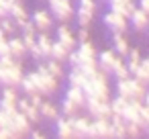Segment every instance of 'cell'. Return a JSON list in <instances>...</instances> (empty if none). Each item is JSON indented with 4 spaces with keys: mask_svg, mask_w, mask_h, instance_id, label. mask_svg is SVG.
<instances>
[{
    "mask_svg": "<svg viewBox=\"0 0 149 139\" xmlns=\"http://www.w3.org/2000/svg\"><path fill=\"white\" fill-rule=\"evenodd\" d=\"M106 2H108V10L118 13V15H123L125 19H129V17L133 15V10L137 8L135 0H106Z\"/></svg>",
    "mask_w": 149,
    "mask_h": 139,
    "instance_id": "cell-14",
    "label": "cell"
},
{
    "mask_svg": "<svg viewBox=\"0 0 149 139\" xmlns=\"http://www.w3.org/2000/svg\"><path fill=\"white\" fill-rule=\"evenodd\" d=\"M139 112H141V119H143V123H145V125H149V106H147L145 102H141V108H139Z\"/></svg>",
    "mask_w": 149,
    "mask_h": 139,
    "instance_id": "cell-44",
    "label": "cell"
},
{
    "mask_svg": "<svg viewBox=\"0 0 149 139\" xmlns=\"http://www.w3.org/2000/svg\"><path fill=\"white\" fill-rule=\"evenodd\" d=\"M55 135L57 139H72V125L68 117H57L55 119Z\"/></svg>",
    "mask_w": 149,
    "mask_h": 139,
    "instance_id": "cell-21",
    "label": "cell"
},
{
    "mask_svg": "<svg viewBox=\"0 0 149 139\" xmlns=\"http://www.w3.org/2000/svg\"><path fill=\"white\" fill-rule=\"evenodd\" d=\"M147 94V86L137 82L133 76L127 78V80H116V96H123L127 100H141L145 98Z\"/></svg>",
    "mask_w": 149,
    "mask_h": 139,
    "instance_id": "cell-4",
    "label": "cell"
},
{
    "mask_svg": "<svg viewBox=\"0 0 149 139\" xmlns=\"http://www.w3.org/2000/svg\"><path fill=\"white\" fill-rule=\"evenodd\" d=\"M4 55H10L8 53V39L6 37L0 39V57H4Z\"/></svg>",
    "mask_w": 149,
    "mask_h": 139,
    "instance_id": "cell-45",
    "label": "cell"
},
{
    "mask_svg": "<svg viewBox=\"0 0 149 139\" xmlns=\"http://www.w3.org/2000/svg\"><path fill=\"white\" fill-rule=\"evenodd\" d=\"M112 47H114V53H116V55H120L123 59L127 57V53H129L131 45H129V41H127L125 33H112Z\"/></svg>",
    "mask_w": 149,
    "mask_h": 139,
    "instance_id": "cell-20",
    "label": "cell"
},
{
    "mask_svg": "<svg viewBox=\"0 0 149 139\" xmlns=\"http://www.w3.org/2000/svg\"><path fill=\"white\" fill-rule=\"evenodd\" d=\"M10 119H13L10 112H6V110L0 108V125H2V129H6V127L10 125Z\"/></svg>",
    "mask_w": 149,
    "mask_h": 139,
    "instance_id": "cell-42",
    "label": "cell"
},
{
    "mask_svg": "<svg viewBox=\"0 0 149 139\" xmlns=\"http://www.w3.org/2000/svg\"><path fill=\"white\" fill-rule=\"evenodd\" d=\"M0 68H2V74H0V84L2 86H13V88H19L21 80H23V66L19 59L10 57V55H4L0 57Z\"/></svg>",
    "mask_w": 149,
    "mask_h": 139,
    "instance_id": "cell-2",
    "label": "cell"
},
{
    "mask_svg": "<svg viewBox=\"0 0 149 139\" xmlns=\"http://www.w3.org/2000/svg\"><path fill=\"white\" fill-rule=\"evenodd\" d=\"M145 133H147V135H149V125H147V129H145Z\"/></svg>",
    "mask_w": 149,
    "mask_h": 139,
    "instance_id": "cell-51",
    "label": "cell"
},
{
    "mask_svg": "<svg viewBox=\"0 0 149 139\" xmlns=\"http://www.w3.org/2000/svg\"><path fill=\"white\" fill-rule=\"evenodd\" d=\"M68 64H70V68H74V66H80L82 64V57H80V53L76 51V49H72L70 51V55H68V59H65Z\"/></svg>",
    "mask_w": 149,
    "mask_h": 139,
    "instance_id": "cell-39",
    "label": "cell"
},
{
    "mask_svg": "<svg viewBox=\"0 0 149 139\" xmlns=\"http://www.w3.org/2000/svg\"><path fill=\"white\" fill-rule=\"evenodd\" d=\"M47 4H49V13L55 21L59 23H70L74 17H76V6L72 0H47Z\"/></svg>",
    "mask_w": 149,
    "mask_h": 139,
    "instance_id": "cell-5",
    "label": "cell"
},
{
    "mask_svg": "<svg viewBox=\"0 0 149 139\" xmlns=\"http://www.w3.org/2000/svg\"><path fill=\"white\" fill-rule=\"evenodd\" d=\"M31 125H33V123H31L23 112H19V110H17V112L13 115L10 125L6 127V131H8V133H15V135H19V137H25V135H29V133L33 131V129H31Z\"/></svg>",
    "mask_w": 149,
    "mask_h": 139,
    "instance_id": "cell-8",
    "label": "cell"
},
{
    "mask_svg": "<svg viewBox=\"0 0 149 139\" xmlns=\"http://www.w3.org/2000/svg\"><path fill=\"white\" fill-rule=\"evenodd\" d=\"M137 8H141V10H143L145 15H149V0H139Z\"/></svg>",
    "mask_w": 149,
    "mask_h": 139,
    "instance_id": "cell-46",
    "label": "cell"
},
{
    "mask_svg": "<svg viewBox=\"0 0 149 139\" xmlns=\"http://www.w3.org/2000/svg\"><path fill=\"white\" fill-rule=\"evenodd\" d=\"M110 110H112V115H118V117H123V112H125V108H127V104H129V100L127 98H123V96H114V98H110Z\"/></svg>",
    "mask_w": 149,
    "mask_h": 139,
    "instance_id": "cell-32",
    "label": "cell"
},
{
    "mask_svg": "<svg viewBox=\"0 0 149 139\" xmlns=\"http://www.w3.org/2000/svg\"><path fill=\"white\" fill-rule=\"evenodd\" d=\"M92 119L88 117H72L70 125H72V139H88V125Z\"/></svg>",
    "mask_w": 149,
    "mask_h": 139,
    "instance_id": "cell-10",
    "label": "cell"
},
{
    "mask_svg": "<svg viewBox=\"0 0 149 139\" xmlns=\"http://www.w3.org/2000/svg\"><path fill=\"white\" fill-rule=\"evenodd\" d=\"M2 37H6V35H4V33H2V29H0V39H2Z\"/></svg>",
    "mask_w": 149,
    "mask_h": 139,
    "instance_id": "cell-50",
    "label": "cell"
},
{
    "mask_svg": "<svg viewBox=\"0 0 149 139\" xmlns=\"http://www.w3.org/2000/svg\"><path fill=\"white\" fill-rule=\"evenodd\" d=\"M82 90L86 98H96L100 102H110V86H108V76L104 72H94L92 76L86 78L82 84Z\"/></svg>",
    "mask_w": 149,
    "mask_h": 139,
    "instance_id": "cell-1",
    "label": "cell"
},
{
    "mask_svg": "<svg viewBox=\"0 0 149 139\" xmlns=\"http://www.w3.org/2000/svg\"><path fill=\"white\" fill-rule=\"evenodd\" d=\"M78 6H80V8H86V10H90V13L96 15V0H78Z\"/></svg>",
    "mask_w": 149,
    "mask_h": 139,
    "instance_id": "cell-40",
    "label": "cell"
},
{
    "mask_svg": "<svg viewBox=\"0 0 149 139\" xmlns=\"http://www.w3.org/2000/svg\"><path fill=\"white\" fill-rule=\"evenodd\" d=\"M80 68L84 70L86 76H92L94 72H98V61H96V59H82Z\"/></svg>",
    "mask_w": 149,
    "mask_h": 139,
    "instance_id": "cell-36",
    "label": "cell"
},
{
    "mask_svg": "<svg viewBox=\"0 0 149 139\" xmlns=\"http://www.w3.org/2000/svg\"><path fill=\"white\" fill-rule=\"evenodd\" d=\"M51 45H53V39L47 33H37V47L43 55V61L51 57Z\"/></svg>",
    "mask_w": 149,
    "mask_h": 139,
    "instance_id": "cell-23",
    "label": "cell"
},
{
    "mask_svg": "<svg viewBox=\"0 0 149 139\" xmlns=\"http://www.w3.org/2000/svg\"><path fill=\"white\" fill-rule=\"evenodd\" d=\"M27 98H29V102H31L33 106H37V108H39V104L43 102V96H41L39 92H35V94H29Z\"/></svg>",
    "mask_w": 149,
    "mask_h": 139,
    "instance_id": "cell-43",
    "label": "cell"
},
{
    "mask_svg": "<svg viewBox=\"0 0 149 139\" xmlns=\"http://www.w3.org/2000/svg\"><path fill=\"white\" fill-rule=\"evenodd\" d=\"M102 23H104V27L110 29L112 33H127V31H129V19H125L123 15L112 13V10L104 13Z\"/></svg>",
    "mask_w": 149,
    "mask_h": 139,
    "instance_id": "cell-7",
    "label": "cell"
},
{
    "mask_svg": "<svg viewBox=\"0 0 149 139\" xmlns=\"http://www.w3.org/2000/svg\"><path fill=\"white\" fill-rule=\"evenodd\" d=\"M110 76H114L116 80H127V78H131V72H129V68H127V64L123 61V57L118 55L116 57V61H114V68H112V74Z\"/></svg>",
    "mask_w": 149,
    "mask_h": 139,
    "instance_id": "cell-28",
    "label": "cell"
},
{
    "mask_svg": "<svg viewBox=\"0 0 149 139\" xmlns=\"http://www.w3.org/2000/svg\"><path fill=\"white\" fill-rule=\"evenodd\" d=\"M17 100H19V94H17V88L13 86H4V92H2V100H0V108L15 115L19 108H17Z\"/></svg>",
    "mask_w": 149,
    "mask_h": 139,
    "instance_id": "cell-12",
    "label": "cell"
},
{
    "mask_svg": "<svg viewBox=\"0 0 149 139\" xmlns=\"http://www.w3.org/2000/svg\"><path fill=\"white\" fill-rule=\"evenodd\" d=\"M31 23L35 25L37 33H47V31L53 27V17H51V13H49V10L39 8V10H35V13H33Z\"/></svg>",
    "mask_w": 149,
    "mask_h": 139,
    "instance_id": "cell-9",
    "label": "cell"
},
{
    "mask_svg": "<svg viewBox=\"0 0 149 139\" xmlns=\"http://www.w3.org/2000/svg\"><path fill=\"white\" fill-rule=\"evenodd\" d=\"M17 108H19V112H23L31 123H39V119H41L39 108L33 106V104L29 102V98H19V100H17Z\"/></svg>",
    "mask_w": 149,
    "mask_h": 139,
    "instance_id": "cell-17",
    "label": "cell"
},
{
    "mask_svg": "<svg viewBox=\"0 0 149 139\" xmlns=\"http://www.w3.org/2000/svg\"><path fill=\"white\" fill-rule=\"evenodd\" d=\"M76 41H78V43H84V41H90V31H88V27H80V29H78V35H76Z\"/></svg>",
    "mask_w": 149,
    "mask_h": 139,
    "instance_id": "cell-41",
    "label": "cell"
},
{
    "mask_svg": "<svg viewBox=\"0 0 149 139\" xmlns=\"http://www.w3.org/2000/svg\"><path fill=\"white\" fill-rule=\"evenodd\" d=\"M76 51L80 53V57H82V59H96V55H98V51H96V47H94V43H92V41L78 43Z\"/></svg>",
    "mask_w": 149,
    "mask_h": 139,
    "instance_id": "cell-26",
    "label": "cell"
},
{
    "mask_svg": "<svg viewBox=\"0 0 149 139\" xmlns=\"http://www.w3.org/2000/svg\"><path fill=\"white\" fill-rule=\"evenodd\" d=\"M0 29H2V33H4V35H15L17 25H15V21H13L10 17H6V19L0 21Z\"/></svg>",
    "mask_w": 149,
    "mask_h": 139,
    "instance_id": "cell-37",
    "label": "cell"
},
{
    "mask_svg": "<svg viewBox=\"0 0 149 139\" xmlns=\"http://www.w3.org/2000/svg\"><path fill=\"white\" fill-rule=\"evenodd\" d=\"M8 17L15 21V25H17V29H21L31 17H29V13H27V8L21 4V0H17V2L10 6V10H8Z\"/></svg>",
    "mask_w": 149,
    "mask_h": 139,
    "instance_id": "cell-16",
    "label": "cell"
},
{
    "mask_svg": "<svg viewBox=\"0 0 149 139\" xmlns=\"http://www.w3.org/2000/svg\"><path fill=\"white\" fill-rule=\"evenodd\" d=\"M74 19L78 21V25H80V27H90V25H92V21H94V13H90V10H86V8L76 6V17H74Z\"/></svg>",
    "mask_w": 149,
    "mask_h": 139,
    "instance_id": "cell-29",
    "label": "cell"
},
{
    "mask_svg": "<svg viewBox=\"0 0 149 139\" xmlns=\"http://www.w3.org/2000/svg\"><path fill=\"white\" fill-rule=\"evenodd\" d=\"M65 98L84 110V106H86V94H84V90L80 86H68L65 88Z\"/></svg>",
    "mask_w": 149,
    "mask_h": 139,
    "instance_id": "cell-19",
    "label": "cell"
},
{
    "mask_svg": "<svg viewBox=\"0 0 149 139\" xmlns=\"http://www.w3.org/2000/svg\"><path fill=\"white\" fill-rule=\"evenodd\" d=\"M143 102H145V104L149 106V90H147V94H145V98H143Z\"/></svg>",
    "mask_w": 149,
    "mask_h": 139,
    "instance_id": "cell-49",
    "label": "cell"
},
{
    "mask_svg": "<svg viewBox=\"0 0 149 139\" xmlns=\"http://www.w3.org/2000/svg\"><path fill=\"white\" fill-rule=\"evenodd\" d=\"M8 53H10V57H15V59H23V57L27 55V47H25V43H23L21 37L8 39Z\"/></svg>",
    "mask_w": 149,
    "mask_h": 139,
    "instance_id": "cell-22",
    "label": "cell"
},
{
    "mask_svg": "<svg viewBox=\"0 0 149 139\" xmlns=\"http://www.w3.org/2000/svg\"><path fill=\"white\" fill-rule=\"evenodd\" d=\"M116 57H118V55L114 53V49H104V51H100V53L96 55L98 70H100V72H104L106 76H110V74H112V68H114Z\"/></svg>",
    "mask_w": 149,
    "mask_h": 139,
    "instance_id": "cell-11",
    "label": "cell"
},
{
    "mask_svg": "<svg viewBox=\"0 0 149 139\" xmlns=\"http://www.w3.org/2000/svg\"><path fill=\"white\" fill-rule=\"evenodd\" d=\"M59 110L63 112V117H68V119H72V117H78L80 115V106H76L74 102H70L68 98H63V102H61V106H59Z\"/></svg>",
    "mask_w": 149,
    "mask_h": 139,
    "instance_id": "cell-33",
    "label": "cell"
},
{
    "mask_svg": "<svg viewBox=\"0 0 149 139\" xmlns=\"http://www.w3.org/2000/svg\"><path fill=\"white\" fill-rule=\"evenodd\" d=\"M127 139H129V137H127Z\"/></svg>",
    "mask_w": 149,
    "mask_h": 139,
    "instance_id": "cell-56",
    "label": "cell"
},
{
    "mask_svg": "<svg viewBox=\"0 0 149 139\" xmlns=\"http://www.w3.org/2000/svg\"><path fill=\"white\" fill-rule=\"evenodd\" d=\"M31 76H33L35 86H37V92H39L41 96H53V94L59 90V80L53 78V76L47 72L45 64H39V68H37L35 72H31Z\"/></svg>",
    "mask_w": 149,
    "mask_h": 139,
    "instance_id": "cell-3",
    "label": "cell"
},
{
    "mask_svg": "<svg viewBox=\"0 0 149 139\" xmlns=\"http://www.w3.org/2000/svg\"><path fill=\"white\" fill-rule=\"evenodd\" d=\"M0 74H2V68H0Z\"/></svg>",
    "mask_w": 149,
    "mask_h": 139,
    "instance_id": "cell-53",
    "label": "cell"
},
{
    "mask_svg": "<svg viewBox=\"0 0 149 139\" xmlns=\"http://www.w3.org/2000/svg\"><path fill=\"white\" fill-rule=\"evenodd\" d=\"M43 64H45V68H47V72H49V74H51L53 78H57V80H61V78L65 76V72H63V66H61L59 61H55V59H51V57H49V59H45Z\"/></svg>",
    "mask_w": 149,
    "mask_h": 139,
    "instance_id": "cell-31",
    "label": "cell"
},
{
    "mask_svg": "<svg viewBox=\"0 0 149 139\" xmlns=\"http://www.w3.org/2000/svg\"><path fill=\"white\" fill-rule=\"evenodd\" d=\"M39 115H41L43 119L55 121V119L59 117V108H57L53 102H47V100H43V102L39 104Z\"/></svg>",
    "mask_w": 149,
    "mask_h": 139,
    "instance_id": "cell-27",
    "label": "cell"
},
{
    "mask_svg": "<svg viewBox=\"0 0 149 139\" xmlns=\"http://www.w3.org/2000/svg\"><path fill=\"white\" fill-rule=\"evenodd\" d=\"M8 137H10V133L6 129H0V139H8Z\"/></svg>",
    "mask_w": 149,
    "mask_h": 139,
    "instance_id": "cell-48",
    "label": "cell"
},
{
    "mask_svg": "<svg viewBox=\"0 0 149 139\" xmlns=\"http://www.w3.org/2000/svg\"><path fill=\"white\" fill-rule=\"evenodd\" d=\"M21 88H23V92L29 96V94H35L37 92V86H35V80H33V76L31 74H27V76H23V80H21V84H19Z\"/></svg>",
    "mask_w": 149,
    "mask_h": 139,
    "instance_id": "cell-34",
    "label": "cell"
},
{
    "mask_svg": "<svg viewBox=\"0 0 149 139\" xmlns=\"http://www.w3.org/2000/svg\"><path fill=\"white\" fill-rule=\"evenodd\" d=\"M86 74H84V70L80 68V66H74V68H70V74H68V84L70 86H80L82 88V84L86 82Z\"/></svg>",
    "mask_w": 149,
    "mask_h": 139,
    "instance_id": "cell-24",
    "label": "cell"
},
{
    "mask_svg": "<svg viewBox=\"0 0 149 139\" xmlns=\"http://www.w3.org/2000/svg\"><path fill=\"white\" fill-rule=\"evenodd\" d=\"M88 139H114L110 119H92L88 125Z\"/></svg>",
    "mask_w": 149,
    "mask_h": 139,
    "instance_id": "cell-6",
    "label": "cell"
},
{
    "mask_svg": "<svg viewBox=\"0 0 149 139\" xmlns=\"http://www.w3.org/2000/svg\"><path fill=\"white\" fill-rule=\"evenodd\" d=\"M0 129H2V125H0Z\"/></svg>",
    "mask_w": 149,
    "mask_h": 139,
    "instance_id": "cell-55",
    "label": "cell"
},
{
    "mask_svg": "<svg viewBox=\"0 0 149 139\" xmlns=\"http://www.w3.org/2000/svg\"><path fill=\"white\" fill-rule=\"evenodd\" d=\"M147 90H149V82H147Z\"/></svg>",
    "mask_w": 149,
    "mask_h": 139,
    "instance_id": "cell-52",
    "label": "cell"
},
{
    "mask_svg": "<svg viewBox=\"0 0 149 139\" xmlns=\"http://www.w3.org/2000/svg\"><path fill=\"white\" fill-rule=\"evenodd\" d=\"M23 43H25V47H27V53H29V49H33L35 45H37V35H33V33H23Z\"/></svg>",
    "mask_w": 149,
    "mask_h": 139,
    "instance_id": "cell-38",
    "label": "cell"
},
{
    "mask_svg": "<svg viewBox=\"0 0 149 139\" xmlns=\"http://www.w3.org/2000/svg\"><path fill=\"white\" fill-rule=\"evenodd\" d=\"M147 33H149V27H147Z\"/></svg>",
    "mask_w": 149,
    "mask_h": 139,
    "instance_id": "cell-54",
    "label": "cell"
},
{
    "mask_svg": "<svg viewBox=\"0 0 149 139\" xmlns=\"http://www.w3.org/2000/svg\"><path fill=\"white\" fill-rule=\"evenodd\" d=\"M68 55H70V49H65L59 41H53V45H51V59L63 64V61L68 59Z\"/></svg>",
    "mask_w": 149,
    "mask_h": 139,
    "instance_id": "cell-30",
    "label": "cell"
},
{
    "mask_svg": "<svg viewBox=\"0 0 149 139\" xmlns=\"http://www.w3.org/2000/svg\"><path fill=\"white\" fill-rule=\"evenodd\" d=\"M29 135H31V139H45V135H43V133H39V131H31Z\"/></svg>",
    "mask_w": 149,
    "mask_h": 139,
    "instance_id": "cell-47",
    "label": "cell"
},
{
    "mask_svg": "<svg viewBox=\"0 0 149 139\" xmlns=\"http://www.w3.org/2000/svg\"><path fill=\"white\" fill-rule=\"evenodd\" d=\"M110 123H112L114 139H127V123H125V119L118 117V115H112L110 117Z\"/></svg>",
    "mask_w": 149,
    "mask_h": 139,
    "instance_id": "cell-25",
    "label": "cell"
},
{
    "mask_svg": "<svg viewBox=\"0 0 149 139\" xmlns=\"http://www.w3.org/2000/svg\"><path fill=\"white\" fill-rule=\"evenodd\" d=\"M139 108H141V100H129V104H127V108H125V112H123V119H125V123H137V125H141L143 129H147V125H145L143 119H141Z\"/></svg>",
    "mask_w": 149,
    "mask_h": 139,
    "instance_id": "cell-13",
    "label": "cell"
},
{
    "mask_svg": "<svg viewBox=\"0 0 149 139\" xmlns=\"http://www.w3.org/2000/svg\"><path fill=\"white\" fill-rule=\"evenodd\" d=\"M129 25H131L137 33L147 31V27H149V15H145L141 8H135V10H133V15L129 17Z\"/></svg>",
    "mask_w": 149,
    "mask_h": 139,
    "instance_id": "cell-18",
    "label": "cell"
},
{
    "mask_svg": "<svg viewBox=\"0 0 149 139\" xmlns=\"http://www.w3.org/2000/svg\"><path fill=\"white\" fill-rule=\"evenodd\" d=\"M145 133V129L137 123H127V137L129 139H139L141 135Z\"/></svg>",
    "mask_w": 149,
    "mask_h": 139,
    "instance_id": "cell-35",
    "label": "cell"
},
{
    "mask_svg": "<svg viewBox=\"0 0 149 139\" xmlns=\"http://www.w3.org/2000/svg\"><path fill=\"white\" fill-rule=\"evenodd\" d=\"M55 41H59V43H61V45H63L65 49H70V51L78 47L76 35L72 33V29H70V27H68L65 23H61V25L57 27V39H55Z\"/></svg>",
    "mask_w": 149,
    "mask_h": 139,
    "instance_id": "cell-15",
    "label": "cell"
}]
</instances>
